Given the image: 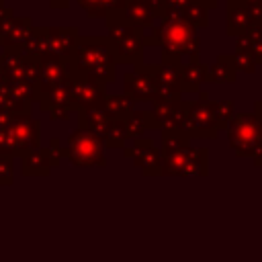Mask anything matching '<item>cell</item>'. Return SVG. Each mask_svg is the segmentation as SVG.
Here are the masks:
<instances>
[{"label": "cell", "mask_w": 262, "mask_h": 262, "mask_svg": "<svg viewBox=\"0 0 262 262\" xmlns=\"http://www.w3.org/2000/svg\"><path fill=\"white\" fill-rule=\"evenodd\" d=\"M31 29H33L31 16H14V20L8 27V31L0 35V47L2 49H18L20 51V47L27 41Z\"/></svg>", "instance_id": "ffe728a7"}, {"label": "cell", "mask_w": 262, "mask_h": 262, "mask_svg": "<svg viewBox=\"0 0 262 262\" xmlns=\"http://www.w3.org/2000/svg\"><path fill=\"white\" fill-rule=\"evenodd\" d=\"M123 125H125V135H127V139H137V137H141L145 131L156 129L151 111H137V108L131 111V115L123 121Z\"/></svg>", "instance_id": "7402d4cb"}, {"label": "cell", "mask_w": 262, "mask_h": 262, "mask_svg": "<svg viewBox=\"0 0 262 262\" xmlns=\"http://www.w3.org/2000/svg\"><path fill=\"white\" fill-rule=\"evenodd\" d=\"M125 141H127V135H125L123 121H113L111 127H108V131L102 137V143L106 147H125Z\"/></svg>", "instance_id": "d6a6232c"}, {"label": "cell", "mask_w": 262, "mask_h": 262, "mask_svg": "<svg viewBox=\"0 0 262 262\" xmlns=\"http://www.w3.org/2000/svg\"><path fill=\"white\" fill-rule=\"evenodd\" d=\"M12 20H14V10L10 6H6L4 2H0V35L8 31Z\"/></svg>", "instance_id": "60d3db41"}, {"label": "cell", "mask_w": 262, "mask_h": 262, "mask_svg": "<svg viewBox=\"0 0 262 262\" xmlns=\"http://www.w3.org/2000/svg\"><path fill=\"white\" fill-rule=\"evenodd\" d=\"M72 72H82L94 82L106 86L117 80V57L113 53V45L106 37L88 35L80 37L74 57L70 59Z\"/></svg>", "instance_id": "7a4b0ae2"}, {"label": "cell", "mask_w": 262, "mask_h": 262, "mask_svg": "<svg viewBox=\"0 0 262 262\" xmlns=\"http://www.w3.org/2000/svg\"><path fill=\"white\" fill-rule=\"evenodd\" d=\"M0 113H8V115H12V117H33L31 104H25V102L16 100V98L10 94L6 82L0 84Z\"/></svg>", "instance_id": "4316f807"}, {"label": "cell", "mask_w": 262, "mask_h": 262, "mask_svg": "<svg viewBox=\"0 0 262 262\" xmlns=\"http://www.w3.org/2000/svg\"><path fill=\"white\" fill-rule=\"evenodd\" d=\"M131 0H100V10H102V18H106L108 14H121L127 4Z\"/></svg>", "instance_id": "8d00e7d4"}, {"label": "cell", "mask_w": 262, "mask_h": 262, "mask_svg": "<svg viewBox=\"0 0 262 262\" xmlns=\"http://www.w3.org/2000/svg\"><path fill=\"white\" fill-rule=\"evenodd\" d=\"M104 96H106V86L94 82L92 78H88L82 72H72V76H70V100H72L74 113H80V111H86L92 106H100Z\"/></svg>", "instance_id": "ba28073f"}, {"label": "cell", "mask_w": 262, "mask_h": 262, "mask_svg": "<svg viewBox=\"0 0 262 262\" xmlns=\"http://www.w3.org/2000/svg\"><path fill=\"white\" fill-rule=\"evenodd\" d=\"M106 23V39L113 45V53L117 63L141 66L143 63V31L129 25L121 14H108Z\"/></svg>", "instance_id": "3957f363"}, {"label": "cell", "mask_w": 262, "mask_h": 262, "mask_svg": "<svg viewBox=\"0 0 262 262\" xmlns=\"http://www.w3.org/2000/svg\"><path fill=\"white\" fill-rule=\"evenodd\" d=\"M158 98L162 100H180L182 88H180V68L168 66V63H149Z\"/></svg>", "instance_id": "4fadbf2b"}, {"label": "cell", "mask_w": 262, "mask_h": 262, "mask_svg": "<svg viewBox=\"0 0 262 262\" xmlns=\"http://www.w3.org/2000/svg\"><path fill=\"white\" fill-rule=\"evenodd\" d=\"M49 158L45 149H33L23 156V172L25 174H47L49 172Z\"/></svg>", "instance_id": "f1b7e54d"}, {"label": "cell", "mask_w": 262, "mask_h": 262, "mask_svg": "<svg viewBox=\"0 0 262 262\" xmlns=\"http://www.w3.org/2000/svg\"><path fill=\"white\" fill-rule=\"evenodd\" d=\"M256 29H262V20L258 16H254L239 0H225V35L227 37L235 39Z\"/></svg>", "instance_id": "8fae6325"}, {"label": "cell", "mask_w": 262, "mask_h": 262, "mask_svg": "<svg viewBox=\"0 0 262 262\" xmlns=\"http://www.w3.org/2000/svg\"><path fill=\"white\" fill-rule=\"evenodd\" d=\"M102 139L98 135H92L88 131L76 129L68 135V158L76 166H102L104 164V151H102Z\"/></svg>", "instance_id": "52a82bcc"}, {"label": "cell", "mask_w": 262, "mask_h": 262, "mask_svg": "<svg viewBox=\"0 0 262 262\" xmlns=\"http://www.w3.org/2000/svg\"><path fill=\"white\" fill-rule=\"evenodd\" d=\"M4 82V57H2V53H0V84Z\"/></svg>", "instance_id": "c3c4849f"}, {"label": "cell", "mask_w": 262, "mask_h": 262, "mask_svg": "<svg viewBox=\"0 0 262 262\" xmlns=\"http://www.w3.org/2000/svg\"><path fill=\"white\" fill-rule=\"evenodd\" d=\"M41 123L33 117H16L6 129H2V156H25L39 149Z\"/></svg>", "instance_id": "8992f818"}, {"label": "cell", "mask_w": 262, "mask_h": 262, "mask_svg": "<svg viewBox=\"0 0 262 262\" xmlns=\"http://www.w3.org/2000/svg\"><path fill=\"white\" fill-rule=\"evenodd\" d=\"M20 53L23 55H33L37 59H49V53H47V27H33L27 41L23 43L20 47Z\"/></svg>", "instance_id": "603a6c76"}, {"label": "cell", "mask_w": 262, "mask_h": 262, "mask_svg": "<svg viewBox=\"0 0 262 262\" xmlns=\"http://www.w3.org/2000/svg\"><path fill=\"white\" fill-rule=\"evenodd\" d=\"M45 151H47V158H49V162H51V166H55V164L59 162V158H61V154H66L57 137H51V139H49V145L45 147Z\"/></svg>", "instance_id": "ab89813d"}, {"label": "cell", "mask_w": 262, "mask_h": 262, "mask_svg": "<svg viewBox=\"0 0 262 262\" xmlns=\"http://www.w3.org/2000/svg\"><path fill=\"white\" fill-rule=\"evenodd\" d=\"M254 16H258L260 20H262V0H239Z\"/></svg>", "instance_id": "ee69618b"}, {"label": "cell", "mask_w": 262, "mask_h": 262, "mask_svg": "<svg viewBox=\"0 0 262 262\" xmlns=\"http://www.w3.org/2000/svg\"><path fill=\"white\" fill-rule=\"evenodd\" d=\"M76 115H78V129L98 135L100 139L104 137V133L108 131V127L113 123V119L106 115V111L102 106H92V108L80 111Z\"/></svg>", "instance_id": "e0dca14e"}, {"label": "cell", "mask_w": 262, "mask_h": 262, "mask_svg": "<svg viewBox=\"0 0 262 262\" xmlns=\"http://www.w3.org/2000/svg\"><path fill=\"white\" fill-rule=\"evenodd\" d=\"M78 27H47V53L49 59L70 61L80 43Z\"/></svg>", "instance_id": "30bf717a"}, {"label": "cell", "mask_w": 262, "mask_h": 262, "mask_svg": "<svg viewBox=\"0 0 262 262\" xmlns=\"http://www.w3.org/2000/svg\"><path fill=\"white\" fill-rule=\"evenodd\" d=\"M207 158H209L207 147L188 149L184 164L180 168V174H207Z\"/></svg>", "instance_id": "f546056e"}, {"label": "cell", "mask_w": 262, "mask_h": 262, "mask_svg": "<svg viewBox=\"0 0 262 262\" xmlns=\"http://www.w3.org/2000/svg\"><path fill=\"white\" fill-rule=\"evenodd\" d=\"M123 88L125 96L135 104V102H154L158 98L156 92V82L149 70V63L133 66L131 72L123 76Z\"/></svg>", "instance_id": "9c48e42d"}, {"label": "cell", "mask_w": 262, "mask_h": 262, "mask_svg": "<svg viewBox=\"0 0 262 262\" xmlns=\"http://www.w3.org/2000/svg\"><path fill=\"white\" fill-rule=\"evenodd\" d=\"M12 180V160L8 156H0V182Z\"/></svg>", "instance_id": "b9f144b4"}, {"label": "cell", "mask_w": 262, "mask_h": 262, "mask_svg": "<svg viewBox=\"0 0 262 262\" xmlns=\"http://www.w3.org/2000/svg\"><path fill=\"white\" fill-rule=\"evenodd\" d=\"M233 113H235L233 100H215V115H217V121H219V131H225Z\"/></svg>", "instance_id": "e575fe53"}, {"label": "cell", "mask_w": 262, "mask_h": 262, "mask_svg": "<svg viewBox=\"0 0 262 262\" xmlns=\"http://www.w3.org/2000/svg\"><path fill=\"white\" fill-rule=\"evenodd\" d=\"M6 84H8L10 94H12L16 100H20V102H25V104H33V102L39 100L37 88H35L33 84H27V82H6Z\"/></svg>", "instance_id": "1f68e13d"}, {"label": "cell", "mask_w": 262, "mask_h": 262, "mask_svg": "<svg viewBox=\"0 0 262 262\" xmlns=\"http://www.w3.org/2000/svg\"><path fill=\"white\" fill-rule=\"evenodd\" d=\"M160 35V49H162V61L168 66L180 68L184 61L199 57L201 51V39L196 35V29L190 27L182 14H164L158 25Z\"/></svg>", "instance_id": "6da1fadb"}, {"label": "cell", "mask_w": 262, "mask_h": 262, "mask_svg": "<svg viewBox=\"0 0 262 262\" xmlns=\"http://www.w3.org/2000/svg\"><path fill=\"white\" fill-rule=\"evenodd\" d=\"M235 51H248L254 55L258 66H262V29L235 37Z\"/></svg>", "instance_id": "83f0119b"}, {"label": "cell", "mask_w": 262, "mask_h": 262, "mask_svg": "<svg viewBox=\"0 0 262 262\" xmlns=\"http://www.w3.org/2000/svg\"><path fill=\"white\" fill-rule=\"evenodd\" d=\"M145 2H147L149 8L154 10L156 18H162V14H164V0H145Z\"/></svg>", "instance_id": "f6af8a7d"}, {"label": "cell", "mask_w": 262, "mask_h": 262, "mask_svg": "<svg viewBox=\"0 0 262 262\" xmlns=\"http://www.w3.org/2000/svg\"><path fill=\"white\" fill-rule=\"evenodd\" d=\"M184 123L182 131L188 139H215L219 135V121L215 115V100H182Z\"/></svg>", "instance_id": "5b68a950"}, {"label": "cell", "mask_w": 262, "mask_h": 262, "mask_svg": "<svg viewBox=\"0 0 262 262\" xmlns=\"http://www.w3.org/2000/svg\"><path fill=\"white\" fill-rule=\"evenodd\" d=\"M151 115L156 129L168 131V129H182L184 123V104L180 100H162L156 98L151 102Z\"/></svg>", "instance_id": "5bb4252c"}, {"label": "cell", "mask_w": 262, "mask_h": 262, "mask_svg": "<svg viewBox=\"0 0 262 262\" xmlns=\"http://www.w3.org/2000/svg\"><path fill=\"white\" fill-rule=\"evenodd\" d=\"M76 4L80 8H84L88 18H102V10H100V0H76Z\"/></svg>", "instance_id": "f35d334b"}, {"label": "cell", "mask_w": 262, "mask_h": 262, "mask_svg": "<svg viewBox=\"0 0 262 262\" xmlns=\"http://www.w3.org/2000/svg\"><path fill=\"white\" fill-rule=\"evenodd\" d=\"M121 16L129 25H133L141 31H147L156 25V14H154V10L149 8V4L145 0H131L127 4V8L121 12Z\"/></svg>", "instance_id": "44dd1931"}, {"label": "cell", "mask_w": 262, "mask_h": 262, "mask_svg": "<svg viewBox=\"0 0 262 262\" xmlns=\"http://www.w3.org/2000/svg\"><path fill=\"white\" fill-rule=\"evenodd\" d=\"M41 74V59L33 57V55H25V63H23V82L27 84H37Z\"/></svg>", "instance_id": "836d02e7"}, {"label": "cell", "mask_w": 262, "mask_h": 262, "mask_svg": "<svg viewBox=\"0 0 262 262\" xmlns=\"http://www.w3.org/2000/svg\"><path fill=\"white\" fill-rule=\"evenodd\" d=\"M182 18H184L190 27H194L196 31L209 27V10H207L199 0H194V2L182 12Z\"/></svg>", "instance_id": "4dcf8cb0"}, {"label": "cell", "mask_w": 262, "mask_h": 262, "mask_svg": "<svg viewBox=\"0 0 262 262\" xmlns=\"http://www.w3.org/2000/svg\"><path fill=\"white\" fill-rule=\"evenodd\" d=\"M229 147L239 158H258L262 154V123L254 113H233L225 127Z\"/></svg>", "instance_id": "277c9868"}, {"label": "cell", "mask_w": 262, "mask_h": 262, "mask_svg": "<svg viewBox=\"0 0 262 262\" xmlns=\"http://www.w3.org/2000/svg\"><path fill=\"white\" fill-rule=\"evenodd\" d=\"M143 45H160V35H158V27L156 25L151 29L143 31Z\"/></svg>", "instance_id": "7bdbcfd3"}, {"label": "cell", "mask_w": 262, "mask_h": 262, "mask_svg": "<svg viewBox=\"0 0 262 262\" xmlns=\"http://www.w3.org/2000/svg\"><path fill=\"white\" fill-rule=\"evenodd\" d=\"M70 6V0H49V8L53 10H63Z\"/></svg>", "instance_id": "bcb514c9"}, {"label": "cell", "mask_w": 262, "mask_h": 262, "mask_svg": "<svg viewBox=\"0 0 262 262\" xmlns=\"http://www.w3.org/2000/svg\"><path fill=\"white\" fill-rule=\"evenodd\" d=\"M100 106L113 121H125L133 111V102L125 94H106Z\"/></svg>", "instance_id": "d4e9b609"}, {"label": "cell", "mask_w": 262, "mask_h": 262, "mask_svg": "<svg viewBox=\"0 0 262 262\" xmlns=\"http://www.w3.org/2000/svg\"><path fill=\"white\" fill-rule=\"evenodd\" d=\"M233 63H235V70L237 72H244V74H254L256 68H258V61L254 59L252 53L248 51H233Z\"/></svg>", "instance_id": "d590c367"}, {"label": "cell", "mask_w": 262, "mask_h": 262, "mask_svg": "<svg viewBox=\"0 0 262 262\" xmlns=\"http://www.w3.org/2000/svg\"><path fill=\"white\" fill-rule=\"evenodd\" d=\"M235 76L237 70L231 53H219L217 59L207 66V82L211 84H233Z\"/></svg>", "instance_id": "d6986e66"}, {"label": "cell", "mask_w": 262, "mask_h": 262, "mask_svg": "<svg viewBox=\"0 0 262 262\" xmlns=\"http://www.w3.org/2000/svg\"><path fill=\"white\" fill-rule=\"evenodd\" d=\"M70 76H72V66L70 61H61V59H43L41 61V74L39 80L35 84L37 94H49L51 90L70 84Z\"/></svg>", "instance_id": "7c38bea8"}, {"label": "cell", "mask_w": 262, "mask_h": 262, "mask_svg": "<svg viewBox=\"0 0 262 262\" xmlns=\"http://www.w3.org/2000/svg\"><path fill=\"white\" fill-rule=\"evenodd\" d=\"M0 2H2V0H0Z\"/></svg>", "instance_id": "f907efd6"}, {"label": "cell", "mask_w": 262, "mask_h": 262, "mask_svg": "<svg viewBox=\"0 0 262 262\" xmlns=\"http://www.w3.org/2000/svg\"><path fill=\"white\" fill-rule=\"evenodd\" d=\"M4 57V82H23L25 55L18 49H2Z\"/></svg>", "instance_id": "484cf974"}, {"label": "cell", "mask_w": 262, "mask_h": 262, "mask_svg": "<svg viewBox=\"0 0 262 262\" xmlns=\"http://www.w3.org/2000/svg\"><path fill=\"white\" fill-rule=\"evenodd\" d=\"M127 158H133L135 166H141L143 172H160V151L154 147V141L147 137H137L133 139L131 147L125 149Z\"/></svg>", "instance_id": "2e32d148"}, {"label": "cell", "mask_w": 262, "mask_h": 262, "mask_svg": "<svg viewBox=\"0 0 262 262\" xmlns=\"http://www.w3.org/2000/svg\"><path fill=\"white\" fill-rule=\"evenodd\" d=\"M39 106L41 111H45L49 115L51 121H68L74 113L72 108V100H70V84L66 86H59L55 90H51L49 94H43L39 96Z\"/></svg>", "instance_id": "9a60e30c"}, {"label": "cell", "mask_w": 262, "mask_h": 262, "mask_svg": "<svg viewBox=\"0 0 262 262\" xmlns=\"http://www.w3.org/2000/svg\"><path fill=\"white\" fill-rule=\"evenodd\" d=\"M207 82V63H203L199 57L188 59L180 66V88L184 92H199L201 84Z\"/></svg>", "instance_id": "ac0fdd59"}, {"label": "cell", "mask_w": 262, "mask_h": 262, "mask_svg": "<svg viewBox=\"0 0 262 262\" xmlns=\"http://www.w3.org/2000/svg\"><path fill=\"white\" fill-rule=\"evenodd\" d=\"M254 162H256V166H262V154L258 158H254Z\"/></svg>", "instance_id": "681fc988"}, {"label": "cell", "mask_w": 262, "mask_h": 262, "mask_svg": "<svg viewBox=\"0 0 262 262\" xmlns=\"http://www.w3.org/2000/svg\"><path fill=\"white\" fill-rule=\"evenodd\" d=\"M190 147V139L182 129H168L162 131V149H160V158H168L174 154H182L188 151Z\"/></svg>", "instance_id": "cb8c5ba5"}, {"label": "cell", "mask_w": 262, "mask_h": 262, "mask_svg": "<svg viewBox=\"0 0 262 262\" xmlns=\"http://www.w3.org/2000/svg\"><path fill=\"white\" fill-rule=\"evenodd\" d=\"M192 2L194 0H164V14H182Z\"/></svg>", "instance_id": "74e56055"}, {"label": "cell", "mask_w": 262, "mask_h": 262, "mask_svg": "<svg viewBox=\"0 0 262 262\" xmlns=\"http://www.w3.org/2000/svg\"><path fill=\"white\" fill-rule=\"evenodd\" d=\"M207 10H211V8H217L219 6V0H199Z\"/></svg>", "instance_id": "7dc6e473"}]
</instances>
